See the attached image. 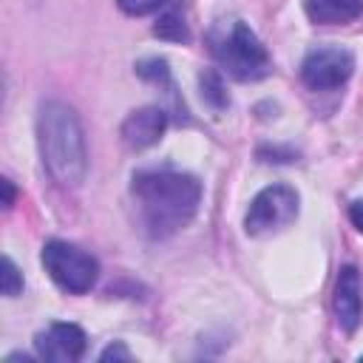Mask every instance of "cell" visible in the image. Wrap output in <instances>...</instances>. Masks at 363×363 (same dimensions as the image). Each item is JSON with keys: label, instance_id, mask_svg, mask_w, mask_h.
Here are the masks:
<instances>
[{"label": "cell", "instance_id": "obj_1", "mask_svg": "<svg viewBox=\"0 0 363 363\" xmlns=\"http://www.w3.org/2000/svg\"><path fill=\"white\" fill-rule=\"evenodd\" d=\"M130 196L136 199L139 218L153 238H167L184 230L199 204H201V182L184 170H139L130 182Z\"/></svg>", "mask_w": 363, "mask_h": 363}, {"label": "cell", "instance_id": "obj_2", "mask_svg": "<svg viewBox=\"0 0 363 363\" xmlns=\"http://www.w3.org/2000/svg\"><path fill=\"white\" fill-rule=\"evenodd\" d=\"M37 147L45 173L60 187H79L88 173V150L79 116L71 105L48 99L37 113Z\"/></svg>", "mask_w": 363, "mask_h": 363}, {"label": "cell", "instance_id": "obj_3", "mask_svg": "<svg viewBox=\"0 0 363 363\" xmlns=\"http://www.w3.org/2000/svg\"><path fill=\"white\" fill-rule=\"evenodd\" d=\"M213 54L218 57V62L224 65V71L241 82H255V79H264L269 71H272V60L264 48V43L258 40V34L235 20L230 26V31L213 43Z\"/></svg>", "mask_w": 363, "mask_h": 363}, {"label": "cell", "instance_id": "obj_4", "mask_svg": "<svg viewBox=\"0 0 363 363\" xmlns=\"http://www.w3.org/2000/svg\"><path fill=\"white\" fill-rule=\"evenodd\" d=\"M48 278L68 295H85L94 289L99 278V264L85 250L68 244V241H45L40 255Z\"/></svg>", "mask_w": 363, "mask_h": 363}, {"label": "cell", "instance_id": "obj_5", "mask_svg": "<svg viewBox=\"0 0 363 363\" xmlns=\"http://www.w3.org/2000/svg\"><path fill=\"white\" fill-rule=\"evenodd\" d=\"M298 193L289 184H269L264 187L252 201L244 216V230L247 235H275L286 230L298 218Z\"/></svg>", "mask_w": 363, "mask_h": 363}, {"label": "cell", "instance_id": "obj_6", "mask_svg": "<svg viewBox=\"0 0 363 363\" xmlns=\"http://www.w3.org/2000/svg\"><path fill=\"white\" fill-rule=\"evenodd\" d=\"M354 71V57L349 48L340 45H323L303 57L301 62V79L312 91H332L340 88Z\"/></svg>", "mask_w": 363, "mask_h": 363}, {"label": "cell", "instance_id": "obj_7", "mask_svg": "<svg viewBox=\"0 0 363 363\" xmlns=\"http://www.w3.org/2000/svg\"><path fill=\"white\" fill-rule=\"evenodd\" d=\"M88 337L77 323H48L43 332L34 337V352L43 360L51 363H74L85 354Z\"/></svg>", "mask_w": 363, "mask_h": 363}, {"label": "cell", "instance_id": "obj_8", "mask_svg": "<svg viewBox=\"0 0 363 363\" xmlns=\"http://www.w3.org/2000/svg\"><path fill=\"white\" fill-rule=\"evenodd\" d=\"M164 130H167V113L159 105H145L125 116L119 136L128 150H147L164 136Z\"/></svg>", "mask_w": 363, "mask_h": 363}, {"label": "cell", "instance_id": "obj_9", "mask_svg": "<svg viewBox=\"0 0 363 363\" xmlns=\"http://www.w3.org/2000/svg\"><path fill=\"white\" fill-rule=\"evenodd\" d=\"M335 320L343 332H354L363 318V298H360V275L354 267H340L332 295Z\"/></svg>", "mask_w": 363, "mask_h": 363}, {"label": "cell", "instance_id": "obj_10", "mask_svg": "<svg viewBox=\"0 0 363 363\" xmlns=\"http://www.w3.org/2000/svg\"><path fill=\"white\" fill-rule=\"evenodd\" d=\"M303 11L318 26H343L360 17L363 0H303Z\"/></svg>", "mask_w": 363, "mask_h": 363}, {"label": "cell", "instance_id": "obj_11", "mask_svg": "<svg viewBox=\"0 0 363 363\" xmlns=\"http://www.w3.org/2000/svg\"><path fill=\"white\" fill-rule=\"evenodd\" d=\"M153 34H156L159 40H170V43H187V40H190L187 23H184V17H182L176 9L159 14V20H156V26H153Z\"/></svg>", "mask_w": 363, "mask_h": 363}, {"label": "cell", "instance_id": "obj_12", "mask_svg": "<svg viewBox=\"0 0 363 363\" xmlns=\"http://www.w3.org/2000/svg\"><path fill=\"white\" fill-rule=\"evenodd\" d=\"M199 88H201V99H204L207 105H213V108H218V111L230 105V96H227V91H224V79H221L218 71H201V74H199Z\"/></svg>", "mask_w": 363, "mask_h": 363}, {"label": "cell", "instance_id": "obj_13", "mask_svg": "<svg viewBox=\"0 0 363 363\" xmlns=\"http://www.w3.org/2000/svg\"><path fill=\"white\" fill-rule=\"evenodd\" d=\"M136 74H139L142 79H147V82L170 85V68H167V62H164V60H159V57H150V60L136 62Z\"/></svg>", "mask_w": 363, "mask_h": 363}, {"label": "cell", "instance_id": "obj_14", "mask_svg": "<svg viewBox=\"0 0 363 363\" xmlns=\"http://www.w3.org/2000/svg\"><path fill=\"white\" fill-rule=\"evenodd\" d=\"M0 289L6 298H17L23 292V272L17 269V264L6 255L3 258V272H0Z\"/></svg>", "mask_w": 363, "mask_h": 363}, {"label": "cell", "instance_id": "obj_15", "mask_svg": "<svg viewBox=\"0 0 363 363\" xmlns=\"http://www.w3.org/2000/svg\"><path fill=\"white\" fill-rule=\"evenodd\" d=\"M164 3H167V0H116V6H119L125 14H130V17L153 14V11H159Z\"/></svg>", "mask_w": 363, "mask_h": 363}, {"label": "cell", "instance_id": "obj_16", "mask_svg": "<svg viewBox=\"0 0 363 363\" xmlns=\"http://www.w3.org/2000/svg\"><path fill=\"white\" fill-rule=\"evenodd\" d=\"M99 360L102 363H108V360H130V352H128V346L125 343H111L108 349H102V354H99Z\"/></svg>", "mask_w": 363, "mask_h": 363}, {"label": "cell", "instance_id": "obj_17", "mask_svg": "<svg viewBox=\"0 0 363 363\" xmlns=\"http://www.w3.org/2000/svg\"><path fill=\"white\" fill-rule=\"evenodd\" d=\"M349 221L354 224L357 233H363V199H357V201L349 204Z\"/></svg>", "mask_w": 363, "mask_h": 363}, {"label": "cell", "instance_id": "obj_18", "mask_svg": "<svg viewBox=\"0 0 363 363\" xmlns=\"http://www.w3.org/2000/svg\"><path fill=\"white\" fill-rule=\"evenodd\" d=\"M0 187H3V207L9 210L14 204V184H11V179H0Z\"/></svg>", "mask_w": 363, "mask_h": 363}]
</instances>
